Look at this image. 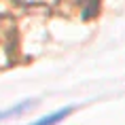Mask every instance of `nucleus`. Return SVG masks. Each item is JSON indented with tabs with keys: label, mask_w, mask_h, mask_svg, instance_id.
Listing matches in <instances>:
<instances>
[{
	"label": "nucleus",
	"mask_w": 125,
	"mask_h": 125,
	"mask_svg": "<svg viewBox=\"0 0 125 125\" xmlns=\"http://www.w3.org/2000/svg\"><path fill=\"white\" fill-rule=\"evenodd\" d=\"M72 112V106H68V108H59V110L51 112V115H45V117H40L38 121H34L30 125H57L62 119H66L68 115Z\"/></svg>",
	"instance_id": "f257e3e1"
},
{
	"label": "nucleus",
	"mask_w": 125,
	"mask_h": 125,
	"mask_svg": "<svg viewBox=\"0 0 125 125\" xmlns=\"http://www.w3.org/2000/svg\"><path fill=\"white\" fill-rule=\"evenodd\" d=\"M32 106H34V100H23V102H19L17 106H13V108H7V110L0 112V121L11 119V117H19L21 112H26L28 108H32Z\"/></svg>",
	"instance_id": "f03ea898"
}]
</instances>
